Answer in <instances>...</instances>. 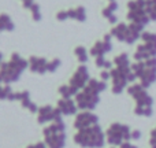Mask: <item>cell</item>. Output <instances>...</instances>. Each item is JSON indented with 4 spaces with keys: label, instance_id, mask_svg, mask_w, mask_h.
I'll use <instances>...</instances> for the list:
<instances>
[{
    "label": "cell",
    "instance_id": "3",
    "mask_svg": "<svg viewBox=\"0 0 156 148\" xmlns=\"http://www.w3.org/2000/svg\"><path fill=\"white\" fill-rule=\"evenodd\" d=\"M141 40L143 44H140L134 52L136 62H144L156 58V33L144 32L141 34Z\"/></svg>",
    "mask_w": 156,
    "mask_h": 148
},
{
    "label": "cell",
    "instance_id": "17",
    "mask_svg": "<svg viewBox=\"0 0 156 148\" xmlns=\"http://www.w3.org/2000/svg\"><path fill=\"white\" fill-rule=\"evenodd\" d=\"M76 55L78 56V59L81 60V62H86V59H88V54H86L85 48L83 47H78V48H76Z\"/></svg>",
    "mask_w": 156,
    "mask_h": 148
},
{
    "label": "cell",
    "instance_id": "7",
    "mask_svg": "<svg viewBox=\"0 0 156 148\" xmlns=\"http://www.w3.org/2000/svg\"><path fill=\"white\" fill-rule=\"evenodd\" d=\"M77 103L78 107L82 110H92L99 103V93H96L89 86H85L82 93L77 95Z\"/></svg>",
    "mask_w": 156,
    "mask_h": 148
},
{
    "label": "cell",
    "instance_id": "23",
    "mask_svg": "<svg viewBox=\"0 0 156 148\" xmlns=\"http://www.w3.org/2000/svg\"><path fill=\"white\" fill-rule=\"evenodd\" d=\"M27 148H45V147H44V144H40V143H38V144H34V146H29Z\"/></svg>",
    "mask_w": 156,
    "mask_h": 148
},
{
    "label": "cell",
    "instance_id": "1",
    "mask_svg": "<svg viewBox=\"0 0 156 148\" xmlns=\"http://www.w3.org/2000/svg\"><path fill=\"white\" fill-rule=\"evenodd\" d=\"M132 70L140 80L141 85L144 88H149L156 81V58L144 62H136L134 65H132Z\"/></svg>",
    "mask_w": 156,
    "mask_h": 148
},
{
    "label": "cell",
    "instance_id": "21",
    "mask_svg": "<svg viewBox=\"0 0 156 148\" xmlns=\"http://www.w3.org/2000/svg\"><path fill=\"white\" fill-rule=\"evenodd\" d=\"M101 78H103V80H110V78H111V70L110 71H107V70H105V71H103V73H101Z\"/></svg>",
    "mask_w": 156,
    "mask_h": 148
},
{
    "label": "cell",
    "instance_id": "12",
    "mask_svg": "<svg viewBox=\"0 0 156 148\" xmlns=\"http://www.w3.org/2000/svg\"><path fill=\"white\" fill-rule=\"evenodd\" d=\"M29 65H30V70L34 71V73L43 74L44 71L48 70V62L44 58H37V56L30 58Z\"/></svg>",
    "mask_w": 156,
    "mask_h": 148
},
{
    "label": "cell",
    "instance_id": "24",
    "mask_svg": "<svg viewBox=\"0 0 156 148\" xmlns=\"http://www.w3.org/2000/svg\"><path fill=\"white\" fill-rule=\"evenodd\" d=\"M0 63H2V54H0Z\"/></svg>",
    "mask_w": 156,
    "mask_h": 148
},
{
    "label": "cell",
    "instance_id": "16",
    "mask_svg": "<svg viewBox=\"0 0 156 148\" xmlns=\"http://www.w3.org/2000/svg\"><path fill=\"white\" fill-rule=\"evenodd\" d=\"M114 63H115L118 67H121V66H130L129 55H127V54L118 55V56H115V59H114Z\"/></svg>",
    "mask_w": 156,
    "mask_h": 148
},
{
    "label": "cell",
    "instance_id": "19",
    "mask_svg": "<svg viewBox=\"0 0 156 148\" xmlns=\"http://www.w3.org/2000/svg\"><path fill=\"white\" fill-rule=\"evenodd\" d=\"M59 65H60V60L59 59H54V62L48 63V71H55Z\"/></svg>",
    "mask_w": 156,
    "mask_h": 148
},
{
    "label": "cell",
    "instance_id": "2",
    "mask_svg": "<svg viewBox=\"0 0 156 148\" xmlns=\"http://www.w3.org/2000/svg\"><path fill=\"white\" fill-rule=\"evenodd\" d=\"M74 140L77 144L82 147L96 148L104 144V135H103L99 125H93V126H89L86 129L78 130V133L74 136Z\"/></svg>",
    "mask_w": 156,
    "mask_h": 148
},
{
    "label": "cell",
    "instance_id": "18",
    "mask_svg": "<svg viewBox=\"0 0 156 148\" xmlns=\"http://www.w3.org/2000/svg\"><path fill=\"white\" fill-rule=\"evenodd\" d=\"M149 146H151V148H156V126L151 130V136H149Z\"/></svg>",
    "mask_w": 156,
    "mask_h": 148
},
{
    "label": "cell",
    "instance_id": "20",
    "mask_svg": "<svg viewBox=\"0 0 156 148\" xmlns=\"http://www.w3.org/2000/svg\"><path fill=\"white\" fill-rule=\"evenodd\" d=\"M141 137V132L140 130H132V139L133 140H138Z\"/></svg>",
    "mask_w": 156,
    "mask_h": 148
},
{
    "label": "cell",
    "instance_id": "8",
    "mask_svg": "<svg viewBox=\"0 0 156 148\" xmlns=\"http://www.w3.org/2000/svg\"><path fill=\"white\" fill-rule=\"evenodd\" d=\"M86 82H89L88 70H86L85 66H80V67H78V70L76 71V74H74L73 78H71L70 86L77 92L80 88H85V84Z\"/></svg>",
    "mask_w": 156,
    "mask_h": 148
},
{
    "label": "cell",
    "instance_id": "13",
    "mask_svg": "<svg viewBox=\"0 0 156 148\" xmlns=\"http://www.w3.org/2000/svg\"><path fill=\"white\" fill-rule=\"evenodd\" d=\"M58 110L60 111V114H66V115H70V114H76L77 107L74 104L73 100L70 99H62L58 104Z\"/></svg>",
    "mask_w": 156,
    "mask_h": 148
},
{
    "label": "cell",
    "instance_id": "6",
    "mask_svg": "<svg viewBox=\"0 0 156 148\" xmlns=\"http://www.w3.org/2000/svg\"><path fill=\"white\" fill-rule=\"evenodd\" d=\"M127 93L136 100L137 107H152L154 106V99L147 92V88H144L141 84H133L127 88Z\"/></svg>",
    "mask_w": 156,
    "mask_h": 148
},
{
    "label": "cell",
    "instance_id": "22",
    "mask_svg": "<svg viewBox=\"0 0 156 148\" xmlns=\"http://www.w3.org/2000/svg\"><path fill=\"white\" fill-rule=\"evenodd\" d=\"M119 148H137L136 146H133V144H130L129 141H126V143H123V144H121V147Z\"/></svg>",
    "mask_w": 156,
    "mask_h": 148
},
{
    "label": "cell",
    "instance_id": "14",
    "mask_svg": "<svg viewBox=\"0 0 156 148\" xmlns=\"http://www.w3.org/2000/svg\"><path fill=\"white\" fill-rule=\"evenodd\" d=\"M111 34H112L114 37L118 38L119 41H123L125 43V40H126V34H127V25H125V23L116 25V26L111 30Z\"/></svg>",
    "mask_w": 156,
    "mask_h": 148
},
{
    "label": "cell",
    "instance_id": "15",
    "mask_svg": "<svg viewBox=\"0 0 156 148\" xmlns=\"http://www.w3.org/2000/svg\"><path fill=\"white\" fill-rule=\"evenodd\" d=\"M147 13L151 21H156V0H147Z\"/></svg>",
    "mask_w": 156,
    "mask_h": 148
},
{
    "label": "cell",
    "instance_id": "5",
    "mask_svg": "<svg viewBox=\"0 0 156 148\" xmlns=\"http://www.w3.org/2000/svg\"><path fill=\"white\" fill-rule=\"evenodd\" d=\"M132 139V129L123 124H112L107 130V141L111 146H121Z\"/></svg>",
    "mask_w": 156,
    "mask_h": 148
},
{
    "label": "cell",
    "instance_id": "9",
    "mask_svg": "<svg viewBox=\"0 0 156 148\" xmlns=\"http://www.w3.org/2000/svg\"><path fill=\"white\" fill-rule=\"evenodd\" d=\"M97 124V117L92 113H81L80 115H77V119L74 122V126L78 130L86 129L89 126H93Z\"/></svg>",
    "mask_w": 156,
    "mask_h": 148
},
{
    "label": "cell",
    "instance_id": "10",
    "mask_svg": "<svg viewBox=\"0 0 156 148\" xmlns=\"http://www.w3.org/2000/svg\"><path fill=\"white\" fill-rule=\"evenodd\" d=\"M48 121H52V122L60 121V111L52 108L51 106L43 107L40 110V113H38V122L44 124V122H48Z\"/></svg>",
    "mask_w": 156,
    "mask_h": 148
},
{
    "label": "cell",
    "instance_id": "11",
    "mask_svg": "<svg viewBox=\"0 0 156 148\" xmlns=\"http://www.w3.org/2000/svg\"><path fill=\"white\" fill-rule=\"evenodd\" d=\"M111 47H112V44H111V36H105L103 41H99V43L94 44L92 51H90V54L96 58L104 56L105 52L111 51Z\"/></svg>",
    "mask_w": 156,
    "mask_h": 148
},
{
    "label": "cell",
    "instance_id": "4",
    "mask_svg": "<svg viewBox=\"0 0 156 148\" xmlns=\"http://www.w3.org/2000/svg\"><path fill=\"white\" fill-rule=\"evenodd\" d=\"M44 137L49 148H63L65 146V125L62 121L52 122L51 126L44 130Z\"/></svg>",
    "mask_w": 156,
    "mask_h": 148
}]
</instances>
